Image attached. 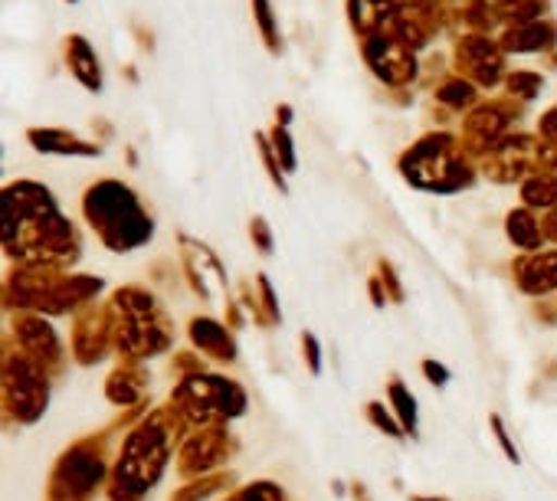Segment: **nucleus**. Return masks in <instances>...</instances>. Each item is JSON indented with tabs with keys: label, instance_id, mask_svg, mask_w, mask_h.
I'll return each instance as SVG.
<instances>
[{
	"label": "nucleus",
	"instance_id": "7",
	"mask_svg": "<svg viewBox=\"0 0 557 501\" xmlns=\"http://www.w3.org/2000/svg\"><path fill=\"white\" fill-rule=\"evenodd\" d=\"M423 374H426L433 384H446V380H449V371H446V367H440L436 361H423Z\"/></svg>",
	"mask_w": 557,
	"mask_h": 501
},
{
	"label": "nucleus",
	"instance_id": "5",
	"mask_svg": "<svg viewBox=\"0 0 557 501\" xmlns=\"http://www.w3.org/2000/svg\"><path fill=\"white\" fill-rule=\"evenodd\" d=\"M275 148H278V158H283V164L293 171L296 167V154H293V145H289V135L286 131H275Z\"/></svg>",
	"mask_w": 557,
	"mask_h": 501
},
{
	"label": "nucleus",
	"instance_id": "1",
	"mask_svg": "<svg viewBox=\"0 0 557 501\" xmlns=\"http://www.w3.org/2000/svg\"><path fill=\"white\" fill-rule=\"evenodd\" d=\"M391 403H394V410H397V416H400L404 429H407V433H413V429H417V400L407 393V387H404L400 380H394V384H391Z\"/></svg>",
	"mask_w": 557,
	"mask_h": 501
},
{
	"label": "nucleus",
	"instance_id": "2",
	"mask_svg": "<svg viewBox=\"0 0 557 501\" xmlns=\"http://www.w3.org/2000/svg\"><path fill=\"white\" fill-rule=\"evenodd\" d=\"M34 141H40L47 151H53V154H96V148H89V145H79L76 138L70 141L66 135H60V131H50V135H40V131H34Z\"/></svg>",
	"mask_w": 557,
	"mask_h": 501
},
{
	"label": "nucleus",
	"instance_id": "6",
	"mask_svg": "<svg viewBox=\"0 0 557 501\" xmlns=\"http://www.w3.org/2000/svg\"><path fill=\"white\" fill-rule=\"evenodd\" d=\"M302 348H306V364L312 367V374H319L322 371V361H319V341L306 331V338H302Z\"/></svg>",
	"mask_w": 557,
	"mask_h": 501
},
{
	"label": "nucleus",
	"instance_id": "4",
	"mask_svg": "<svg viewBox=\"0 0 557 501\" xmlns=\"http://www.w3.org/2000/svg\"><path fill=\"white\" fill-rule=\"evenodd\" d=\"M492 429H495V436H498V446L505 449V455H508L511 462H518L521 455H518V449H515V442L508 439V433H505V423H502L498 416H492Z\"/></svg>",
	"mask_w": 557,
	"mask_h": 501
},
{
	"label": "nucleus",
	"instance_id": "3",
	"mask_svg": "<svg viewBox=\"0 0 557 501\" xmlns=\"http://www.w3.org/2000/svg\"><path fill=\"white\" fill-rule=\"evenodd\" d=\"M371 419H374L384 433H391V436H397V439H404V436H407V429H404V426H397L391 416H384V406H381V403H371Z\"/></svg>",
	"mask_w": 557,
	"mask_h": 501
}]
</instances>
